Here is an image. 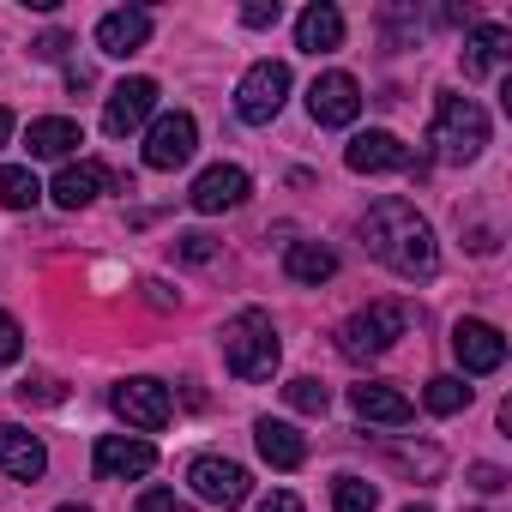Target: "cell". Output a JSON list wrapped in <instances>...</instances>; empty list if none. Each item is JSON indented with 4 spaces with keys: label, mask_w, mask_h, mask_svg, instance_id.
<instances>
[{
    "label": "cell",
    "mask_w": 512,
    "mask_h": 512,
    "mask_svg": "<svg viewBox=\"0 0 512 512\" xmlns=\"http://www.w3.org/2000/svg\"><path fill=\"white\" fill-rule=\"evenodd\" d=\"M362 247L374 253L380 266H392L398 278H434V272H440V247H434L428 217H422L410 199H398V193H386V199L368 205V217H362Z\"/></svg>",
    "instance_id": "1"
},
{
    "label": "cell",
    "mask_w": 512,
    "mask_h": 512,
    "mask_svg": "<svg viewBox=\"0 0 512 512\" xmlns=\"http://www.w3.org/2000/svg\"><path fill=\"white\" fill-rule=\"evenodd\" d=\"M223 368L235 380H272L278 374V326L266 308H241L223 326Z\"/></svg>",
    "instance_id": "2"
},
{
    "label": "cell",
    "mask_w": 512,
    "mask_h": 512,
    "mask_svg": "<svg viewBox=\"0 0 512 512\" xmlns=\"http://www.w3.org/2000/svg\"><path fill=\"white\" fill-rule=\"evenodd\" d=\"M428 145H434L440 163H476L482 145H488V115H482V103H476V97H458V91H440Z\"/></svg>",
    "instance_id": "3"
},
{
    "label": "cell",
    "mask_w": 512,
    "mask_h": 512,
    "mask_svg": "<svg viewBox=\"0 0 512 512\" xmlns=\"http://www.w3.org/2000/svg\"><path fill=\"white\" fill-rule=\"evenodd\" d=\"M404 326H410V314L398 302H368V308H356L338 326V356L344 362H374V356H386L404 338Z\"/></svg>",
    "instance_id": "4"
},
{
    "label": "cell",
    "mask_w": 512,
    "mask_h": 512,
    "mask_svg": "<svg viewBox=\"0 0 512 512\" xmlns=\"http://www.w3.org/2000/svg\"><path fill=\"white\" fill-rule=\"evenodd\" d=\"M284 97H290V67L284 61H253L247 79L235 85V115L247 127H266V121H278Z\"/></svg>",
    "instance_id": "5"
},
{
    "label": "cell",
    "mask_w": 512,
    "mask_h": 512,
    "mask_svg": "<svg viewBox=\"0 0 512 512\" xmlns=\"http://www.w3.org/2000/svg\"><path fill=\"white\" fill-rule=\"evenodd\" d=\"M109 404H115V416H121L127 428H139V434H157V428L175 416V398H169V386H163V380H151V374H139V380H121V386L109 392Z\"/></svg>",
    "instance_id": "6"
},
{
    "label": "cell",
    "mask_w": 512,
    "mask_h": 512,
    "mask_svg": "<svg viewBox=\"0 0 512 512\" xmlns=\"http://www.w3.org/2000/svg\"><path fill=\"white\" fill-rule=\"evenodd\" d=\"M187 482H193V494H199L205 506H223V512H235V506L253 494V476H247L235 458H217V452L193 458V464H187Z\"/></svg>",
    "instance_id": "7"
},
{
    "label": "cell",
    "mask_w": 512,
    "mask_h": 512,
    "mask_svg": "<svg viewBox=\"0 0 512 512\" xmlns=\"http://www.w3.org/2000/svg\"><path fill=\"white\" fill-rule=\"evenodd\" d=\"M344 163H350L356 175H398V169H404V175H410V169L422 175L416 151H410L398 133H380V127H374V133H356V139L344 145Z\"/></svg>",
    "instance_id": "8"
},
{
    "label": "cell",
    "mask_w": 512,
    "mask_h": 512,
    "mask_svg": "<svg viewBox=\"0 0 512 512\" xmlns=\"http://www.w3.org/2000/svg\"><path fill=\"white\" fill-rule=\"evenodd\" d=\"M193 151H199V127H193L187 109H169V115L151 121V133H145V163L151 169H181Z\"/></svg>",
    "instance_id": "9"
},
{
    "label": "cell",
    "mask_w": 512,
    "mask_h": 512,
    "mask_svg": "<svg viewBox=\"0 0 512 512\" xmlns=\"http://www.w3.org/2000/svg\"><path fill=\"white\" fill-rule=\"evenodd\" d=\"M151 109H157V79H121L109 91V103H103V133L127 139V133H139L151 121Z\"/></svg>",
    "instance_id": "10"
},
{
    "label": "cell",
    "mask_w": 512,
    "mask_h": 512,
    "mask_svg": "<svg viewBox=\"0 0 512 512\" xmlns=\"http://www.w3.org/2000/svg\"><path fill=\"white\" fill-rule=\"evenodd\" d=\"M452 356L464 374H500L506 368V338L488 320H458L452 326Z\"/></svg>",
    "instance_id": "11"
},
{
    "label": "cell",
    "mask_w": 512,
    "mask_h": 512,
    "mask_svg": "<svg viewBox=\"0 0 512 512\" xmlns=\"http://www.w3.org/2000/svg\"><path fill=\"white\" fill-rule=\"evenodd\" d=\"M308 115H314L320 127H350V121L362 115V85H356L350 73H320V79L308 85Z\"/></svg>",
    "instance_id": "12"
},
{
    "label": "cell",
    "mask_w": 512,
    "mask_h": 512,
    "mask_svg": "<svg viewBox=\"0 0 512 512\" xmlns=\"http://www.w3.org/2000/svg\"><path fill=\"white\" fill-rule=\"evenodd\" d=\"M247 193H253L247 169H235V163H211V169H199V181H193L187 205H193L199 217H217V211H235Z\"/></svg>",
    "instance_id": "13"
},
{
    "label": "cell",
    "mask_w": 512,
    "mask_h": 512,
    "mask_svg": "<svg viewBox=\"0 0 512 512\" xmlns=\"http://www.w3.org/2000/svg\"><path fill=\"white\" fill-rule=\"evenodd\" d=\"M157 470V446L139 440V434H103L97 440V476L103 482H133V476H151Z\"/></svg>",
    "instance_id": "14"
},
{
    "label": "cell",
    "mask_w": 512,
    "mask_h": 512,
    "mask_svg": "<svg viewBox=\"0 0 512 512\" xmlns=\"http://www.w3.org/2000/svg\"><path fill=\"white\" fill-rule=\"evenodd\" d=\"M49 470V452L31 428L19 422H0V476H13V482H37Z\"/></svg>",
    "instance_id": "15"
},
{
    "label": "cell",
    "mask_w": 512,
    "mask_h": 512,
    "mask_svg": "<svg viewBox=\"0 0 512 512\" xmlns=\"http://www.w3.org/2000/svg\"><path fill=\"white\" fill-rule=\"evenodd\" d=\"M145 37H151V13H145V7H121V13H103V19H97V49L115 55V61L139 55Z\"/></svg>",
    "instance_id": "16"
},
{
    "label": "cell",
    "mask_w": 512,
    "mask_h": 512,
    "mask_svg": "<svg viewBox=\"0 0 512 512\" xmlns=\"http://www.w3.org/2000/svg\"><path fill=\"white\" fill-rule=\"evenodd\" d=\"M350 410H356L362 422H386V428H404V422L416 416V404H410L398 386H386V380H362V386H350Z\"/></svg>",
    "instance_id": "17"
},
{
    "label": "cell",
    "mask_w": 512,
    "mask_h": 512,
    "mask_svg": "<svg viewBox=\"0 0 512 512\" xmlns=\"http://www.w3.org/2000/svg\"><path fill=\"white\" fill-rule=\"evenodd\" d=\"M253 446H260V458H266L272 470H302V458H308V440H302L290 422H278V416H260V422H253Z\"/></svg>",
    "instance_id": "18"
},
{
    "label": "cell",
    "mask_w": 512,
    "mask_h": 512,
    "mask_svg": "<svg viewBox=\"0 0 512 512\" xmlns=\"http://www.w3.org/2000/svg\"><path fill=\"white\" fill-rule=\"evenodd\" d=\"M338 43H344V13L332 0H314V7L296 19V49L302 55H332Z\"/></svg>",
    "instance_id": "19"
},
{
    "label": "cell",
    "mask_w": 512,
    "mask_h": 512,
    "mask_svg": "<svg viewBox=\"0 0 512 512\" xmlns=\"http://www.w3.org/2000/svg\"><path fill=\"white\" fill-rule=\"evenodd\" d=\"M500 61H512V31H506V25H476V31L464 37V79H482V73H494Z\"/></svg>",
    "instance_id": "20"
},
{
    "label": "cell",
    "mask_w": 512,
    "mask_h": 512,
    "mask_svg": "<svg viewBox=\"0 0 512 512\" xmlns=\"http://www.w3.org/2000/svg\"><path fill=\"white\" fill-rule=\"evenodd\" d=\"M109 181H115V175H109L103 163H67V169L55 175V187H49V193H55V205H61V211H79V205H91Z\"/></svg>",
    "instance_id": "21"
},
{
    "label": "cell",
    "mask_w": 512,
    "mask_h": 512,
    "mask_svg": "<svg viewBox=\"0 0 512 512\" xmlns=\"http://www.w3.org/2000/svg\"><path fill=\"white\" fill-rule=\"evenodd\" d=\"M284 272L296 278V284H332L338 278V253L332 247H320V241H290V253H284Z\"/></svg>",
    "instance_id": "22"
},
{
    "label": "cell",
    "mask_w": 512,
    "mask_h": 512,
    "mask_svg": "<svg viewBox=\"0 0 512 512\" xmlns=\"http://www.w3.org/2000/svg\"><path fill=\"white\" fill-rule=\"evenodd\" d=\"M25 145H31V157H67L73 145H85V133H79V121H67V115H43V121H31Z\"/></svg>",
    "instance_id": "23"
},
{
    "label": "cell",
    "mask_w": 512,
    "mask_h": 512,
    "mask_svg": "<svg viewBox=\"0 0 512 512\" xmlns=\"http://www.w3.org/2000/svg\"><path fill=\"white\" fill-rule=\"evenodd\" d=\"M37 199H43V187H37V175H31V169L0 163V205H7V211H31Z\"/></svg>",
    "instance_id": "24"
},
{
    "label": "cell",
    "mask_w": 512,
    "mask_h": 512,
    "mask_svg": "<svg viewBox=\"0 0 512 512\" xmlns=\"http://www.w3.org/2000/svg\"><path fill=\"white\" fill-rule=\"evenodd\" d=\"M422 404H428L434 416H458V410L470 404V386H464V374H434V380H428V392H422Z\"/></svg>",
    "instance_id": "25"
},
{
    "label": "cell",
    "mask_w": 512,
    "mask_h": 512,
    "mask_svg": "<svg viewBox=\"0 0 512 512\" xmlns=\"http://www.w3.org/2000/svg\"><path fill=\"white\" fill-rule=\"evenodd\" d=\"M380 506V488L368 476H338L332 482V512H374Z\"/></svg>",
    "instance_id": "26"
},
{
    "label": "cell",
    "mask_w": 512,
    "mask_h": 512,
    "mask_svg": "<svg viewBox=\"0 0 512 512\" xmlns=\"http://www.w3.org/2000/svg\"><path fill=\"white\" fill-rule=\"evenodd\" d=\"M284 398H290V410H302V416H326V410H332V392H326V380H314V374H296V380L284 386Z\"/></svg>",
    "instance_id": "27"
},
{
    "label": "cell",
    "mask_w": 512,
    "mask_h": 512,
    "mask_svg": "<svg viewBox=\"0 0 512 512\" xmlns=\"http://www.w3.org/2000/svg\"><path fill=\"white\" fill-rule=\"evenodd\" d=\"M392 464H398V470H416V476H422V482H434V476H440V464H446V458H440V452H434V446H392Z\"/></svg>",
    "instance_id": "28"
},
{
    "label": "cell",
    "mask_w": 512,
    "mask_h": 512,
    "mask_svg": "<svg viewBox=\"0 0 512 512\" xmlns=\"http://www.w3.org/2000/svg\"><path fill=\"white\" fill-rule=\"evenodd\" d=\"M175 253H181L187 266H211V260H217V241L193 229V235H175Z\"/></svg>",
    "instance_id": "29"
},
{
    "label": "cell",
    "mask_w": 512,
    "mask_h": 512,
    "mask_svg": "<svg viewBox=\"0 0 512 512\" xmlns=\"http://www.w3.org/2000/svg\"><path fill=\"white\" fill-rule=\"evenodd\" d=\"M278 19H284L278 0H247V7H241V25H247V31H266V25H278Z\"/></svg>",
    "instance_id": "30"
},
{
    "label": "cell",
    "mask_w": 512,
    "mask_h": 512,
    "mask_svg": "<svg viewBox=\"0 0 512 512\" xmlns=\"http://www.w3.org/2000/svg\"><path fill=\"white\" fill-rule=\"evenodd\" d=\"M19 356H25V332L13 314H0V362H19Z\"/></svg>",
    "instance_id": "31"
},
{
    "label": "cell",
    "mask_w": 512,
    "mask_h": 512,
    "mask_svg": "<svg viewBox=\"0 0 512 512\" xmlns=\"http://www.w3.org/2000/svg\"><path fill=\"white\" fill-rule=\"evenodd\" d=\"M19 398H25V404H61V386H55L49 374H37V380L19 386Z\"/></svg>",
    "instance_id": "32"
},
{
    "label": "cell",
    "mask_w": 512,
    "mask_h": 512,
    "mask_svg": "<svg viewBox=\"0 0 512 512\" xmlns=\"http://www.w3.org/2000/svg\"><path fill=\"white\" fill-rule=\"evenodd\" d=\"M512 476L500 470V464H470V488H482V494H500Z\"/></svg>",
    "instance_id": "33"
},
{
    "label": "cell",
    "mask_w": 512,
    "mask_h": 512,
    "mask_svg": "<svg viewBox=\"0 0 512 512\" xmlns=\"http://www.w3.org/2000/svg\"><path fill=\"white\" fill-rule=\"evenodd\" d=\"M139 512H187V500L169 494V488H145V494H139Z\"/></svg>",
    "instance_id": "34"
},
{
    "label": "cell",
    "mask_w": 512,
    "mask_h": 512,
    "mask_svg": "<svg viewBox=\"0 0 512 512\" xmlns=\"http://www.w3.org/2000/svg\"><path fill=\"white\" fill-rule=\"evenodd\" d=\"M67 49H73V37H67V31H49V37H37V43H31V55H37V61H61Z\"/></svg>",
    "instance_id": "35"
},
{
    "label": "cell",
    "mask_w": 512,
    "mask_h": 512,
    "mask_svg": "<svg viewBox=\"0 0 512 512\" xmlns=\"http://www.w3.org/2000/svg\"><path fill=\"white\" fill-rule=\"evenodd\" d=\"M253 512H302V500H296L290 488H278V494H266L260 506H253Z\"/></svg>",
    "instance_id": "36"
},
{
    "label": "cell",
    "mask_w": 512,
    "mask_h": 512,
    "mask_svg": "<svg viewBox=\"0 0 512 512\" xmlns=\"http://www.w3.org/2000/svg\"><path fill=\"white\" fill-rule=\"evenodd\" d=\"M7 139H13V109L0 103V145H7Z\"/></svg>",
    "instance_id": "37"
},
{
    "label": "cell",
    "mask_w": 512,
    "mask_h": 512,
    "mask_svg": "<svg viewBox=\"0 0 512 512\" xmlns=\"http://www.w3.org/2000/svg\"><path fill=\"white\" fill-rule=\"evenodd\" d=\"M55 512H91V506H55Z\"/></svg>",
    "instance_id": "38"
},
{
    "label": "cell",
    "mask_w": 512,
    "mask_h": 512,
    "mask_svg": "<svg viewBox=\"0 0 512 512\" xmlns=\"http://www.w3.org/2000/svg\"><path fill=\"white\" fill-rule=\"evenodd\" d=\"M404 512H428V506H404Z\"/></svg>",
    "instance_id": "39"
},
{
    "label": "cell",
    "mask_w": 512,
    "mask_h": 512,
    "mask_svg": "<svg viewBox=\"0 0 512 512\" xmlns=\"http://www.w3.org/2000/svg\"><path fill=\"white\" fill-rule=\"evenodd\" d=\"M470 512H482V506H470Z\"/></svg>",
    "instance_id": "40"
}]
</instances>
